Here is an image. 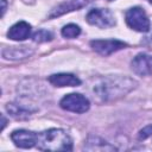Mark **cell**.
<instances>
[{"instance_id": "6da1fadb", "label": "cell", "mask_w": 152, "mask_h": 152, "mask_svg": "<svg viewBox=\"0 0 152 152\" xmlns=\"http://www.w3.org/2000/svg\"><path fill=\"white\" fill-rule=\"evenodd\" d=\"M137 82L127 76H104L94 80L90 86V93L94 100L99 102H108L125 96L134 89Z\"/></svg>"}, {"instance_id": "7a4b0ae2", "label": "cell", "mask_w": 152, "mask_h": 152, "mask_svg": "<svg viewBox=\"0 0 152 152\" xmlns=\"http://www.w3.org/2000/svg\"><path fill=\"white\" fill-rule=\"evenodd\" d=\"M37 147L42 151H71L72 140L61 128H50L37 135Z\"/></svg>"}, {"instance_id": "3957f363", "label": "cell", "mask_w": 152, "mask_h": 152, "mask_svg": "<svg viewBox=\"0 0 152 152\" xmlns=\"http://www.w3.org/2000/svg\"><path fill=\"white\" fill-rule=\"evenodd\" d=\"M126 23L127 25L138 31V32H147L150 30V20L148 17L146 15L145 11L141 7H132L129 8L126 14Z\"/></svg>"}, {"instance_id": "277c9868", "label": "cell", "mask_w": 152, "mask_h": 152, "mask_svg": "<svg viewBox=\"0 0 152 152\" xmlns=\"http://www.w3.org/2000/svg\"><path fill=\"white\" fill-rule=\"evenodd\" d=\"M59 106L64 110L81 114V113H86L89 109L90 104H89V100L86 96L77 94V93H71V94L65 95L61 100Z\"/></svg>"}, {"instance_id": "5b68a950", "label": "cell", "mask_w": 152, "mask_h": 152, "mask_svg": "<svg viewBox=\"0 0 152 152\" xmlns=\"http://www.w3.org/2000/svg\"><path fill=\"white\" fill-rule=\"evenodd\" d=\"M90 25L97 26L100 28H108L115 25L114 14L107 8H94L90 10L86 17Z\"/></svg>"}, {"instance_id": "8992f818", "label": "cell", "mask_w": 152, "mask_h": 152, "mask_svg": "<svg viewBox=\"0 0 152 152\" xmlns=\"http://www.w3.org/2000/svg\"><path fill=\"white\" fill-rule=\"evenodd\" d=\"M90 46L95 52L102 56H108L118 50L124 49L126 44L118 39H96L90 42Z\"/></svg>"}, {"instance_id": "52a82bcc", "label": "cell", "mask_w": 152, "mask_h": 152, "mask_svg": "<svg viewBox=\"0 0 152 152\" xmlns=\"http://www.w3.org/2000/svg\"><path fill=\"white\" fill-rule=\"evenodd\" d=\"M37 133L27 129H17L11 134V139L15 146L20 148H31L37 145Z\"/></svg>"}, {"instance_id": "ba28073f", "label": "cell", "mask_w": 152, "mask_h": 152, "mask_svg": "<svg viewBox=\"0 0 152 152\" xmlns=\"http://www.w3.org/2000/svg\"><path fill=\"white\" fill-rule=\"evenodd\" d=\"M132 70L140 76H148L152 74V57L146 53L137 55L132 61Z\"/></svg>"}, {"instance_id": "9c48e42d", "label": "cell", "mask_w": 152, "mask_h": 152, "mask_svg": "<svg viewBox=\"0 0 152 152\" xmlns=\"http://www.w3.org/2000/svg\"><path fill=\"white\" fill-rule=\"evenodd\" d=\"M91 1L93 0H66L65 2H62L61 5L55 7L51 11V13L49 14V17L50 18H56V17H59L62 14L69 13L71 11H77V10L87 6Z\"/></svg>"}, {"instance_id": "30bf717a", "label": "cell", "mask_w": 152, "mask_h": 152, "mask_svg": "<svg viewBox=\"0 0 152 152\" xmlns=\"http://www.w3.org/2000/svg\"><path fill=\"white\" fill-rule=\"evenodd\" d=\"M49 82L55 87H77L81 81L72 74H53L49 76Z\"/></svg>"}, {"instance_id": "8fae6325", "label": "cell", "mask_w": 152, "mask_h": 152, "mask_svg": "<svg viewBox=\"0 0 152 152\" xmlns=\"http://www.w3.org/2000/svg\"><path fill=\"white\" fill-rule=\"evenodd\" d=\"M31 25L26 21H18L7 32V37L12 40H24L30 37Z\"/></svg>"}, {"instance_id": "7c38bea8", "label": "cell", "mask_w": 152, "mask_h": 152, "mask_svg": "<svg viewBox=\"0 0 152 152\" xmlns=\"http://www.w3.org/2000/svg\"><path fill=\"white\" fill-rule=\"evenodd\" d=\"M87 151H115L116 148L100 137H89L84 144Z\"/></svg>"}, {"instance_id": "4fadbf2b", "label": "cell", "mask_w": 152, "mask_h": 152, "mask_svg": "<svg viewBox=\"0 0 152 152\" xmlns=\"http://www.w3.org/2000/svg\"><path fill=\"white\" fill-rule=\"evenodd\" d=\"M31 53L27 46H10V49H2V56L11 59H21Z\"/></svg>"}, {"instance_id": "5bb4252c", "label": "cell", "mask_w": 152, "mask_h": 152, "mask_svg": "<svg viewBox=\"0 0 152 152\" xmlns=\"http://www.w3.org/2000/svg\"><path fill=\"white\" fill-rule=\"evenodd\" d=\"M62 36L64 38H69V39H72V38H76L80 33H81V28L78 25L76 24H68L65 25L63 28H62Z\"/></svg>"}, {"instance_id": "9a60e30c", "label": "cell", "mask_w": 152, "mask_h": 152, "mask_svg": "<svg viewBox=\"0 0 152 152\" xmlns=\"http://www.w3.org/2000/svg\"><path fill=\"white\" fill-rule=\"evenodd\" d=\"M6 109L8 110V113H10L12 116H14V118H17V119H24V118H26V116L28 115V113H27L23 107H20L19 104L8 103V104L6 106Z\"/></svg>"}, {"instance_id": "2e32d148", "label": "cell", "mask_w": 152, "mask_h": 152, "mask_svg": "<svg viewBox=\"0 0 152 152\" xmlns=\"http://www.w3.org/2000/svg\"><path fill=\"white\" fill-rule=\"evenodd\" d=\"M32 39L37 43H44L52 39V33L48 30H38L32 34Z\"/></svg>"}, {"instance_id": "e0dca14e", "label": "cell", "mask_w": 152, "mask_h": 152, "mask_svg": "<svg viewBox=\"0 0 152 152\" xmlns=\"http://www.w3.org/2000/svg\"><path fill=\"white\" fill-rule=\"evenodd\" d=\"M148 137H152V125H148V126H146L145 128H142L140 132H139V134H138V138L141 140H144V139H147Z\"/></svg>"}, {"instance_id": "ac0fdd59", "label": "cell", "mask_w": 152, "mask_h": 152, "mask_svg": "<svg viewBox=\"0 0 152 152\" xmlns=\"http://www.w3.org/2000/svg\"><path fill=\"white\" fill-rule=\"evenodd\" d=\"M1 4H2V8H1V15H4L5 11H6V0H1Z\"/></svg>"}, {"instance_id": "d6986e66", "label": "cell", "mask_w": 152, "mask_h": 152, "mask_svg": "<svg viewBox=\"0 0 152 152\" xmlns=\"http://www.w3.org/2000/svg\"><path fill=\"white\" fill-rule=\"evenodd\" d=\"M1 129H4L5 128V125H6V119H5V116L4 115H1Z\"/></svg>"}, {"instance_id": "ffe728a7", "label": "cell", "mask_w": 152, "mask_h": 152, "mask_svg": "<svg viewBox=\"0 0 152 152\" xmlns=\"http://www.w3.org/2000/svg\"><path fill=\"white\" fill-rule=\"evenodd\" d=\"M148 1H150V2H151V4H152V0H148Z\"/></svg>"}, {"instance_id": "44dd1931", "label": "cell", "mask_w": 152, "mask_h": 152, "mask_svg": "<svg viewBox=\"0 0 152 152\" xmlns=\"http://www.w3.org/2000/svg\"><path fill=\"white\" fill-rule=\"evenodd\" d=\"M108 1H112V0H108Z\"/></svg>"}]
</instances>
